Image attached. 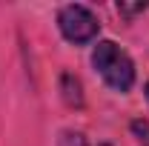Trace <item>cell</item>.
I'll return each instance as SVG.
<instances>
[{"label":"cell","instance_id":"6da1fadb","mask_svg":"<svg viewBox=\"0 0 149 146\" xmlns=\"http://www.w3.org/2000/svg\"><path fill=\"white\" fill-rule=\"evenodd\" d=\"M92 66L103 77V83L115 92H129L135 86V63L132 57L115 43V40H100L92 52Z\"/></svg>","mask_w":149,"mask_h":146},{"label":"cell","instance_id":"7a4b0ae2","mask_svg":"<svg viewBox=\"0 0 149 146\" xmlns=\"http://www.w3.org/2000/svg\"><path fill=\"white\" fill-rule=\"evenodd\" d=\"M57 29H60V35L66 37L69 43L83 46V43H89V40L97 37L100 20H97V15L89 6L69 3V6H60V12H57Z\"/></svg>","mask_w":149,"mask_h":146},{"label":"cell","instance_id":"3957f363","mask_svg":"<svg viewBox=\"0 0 149 146\" xmlns=\"http://www.w3.org/2000/svg\"><path fill=\"white\" fill-rule=\"evenodd\" d=\"M57 89H60V97L69 109H83V83L80 77L72 72H60V80H57Z\"/></svg>","mask_w":149,"mask_h":146},{"label":"cell","instance_id":"277c9868","mask_svg":"<svg viewBox=\"0 0 149 146\" xmlns=\"http://www.w3.org/2000/svg\"><path fill=\"white\" fill-rule=\"evenodd\" d=\"M129 132H132V138H135L141 146H149V120L135 117V120L129 123Z\"/></svg>","mask_w":149,"mask_h":146},{"label":"cell","instance_id":"5b68a950","mask_svg":"<svg viewBox=\"0 0 149 146\" xmlns=\"http://www.w3.org/2000/svg\"><path fill=\"white\" fill-rule=\"evenodd\" d=\"M146 9H149V3H146V0H143V3H118V12H120V15H123L126 20H132L135 15H143Z\"/></svg>","mask_w":149,"mask_h":146},{"label":"cell","instance_id":"8992f818","mask_svg":"<svg viewBox=\"0 0 149 146\" xmlns=\"http://www.w3.org/2000/svg\"><path fill=\"white\" fill-rule=\"evenodd\" d=\"M146 100H149V80H146Z\"/></svg>","mask_w":149,"mask_h":146},{"label":"cell","instance_id":"52a82bcc","mask_svg":"<svg viewBox=\"0 0 149 146\" xmlns=\"http://www.w3.org/2000/svg\"><path fill=\"white\" fill-rule=\"evenodd\" d=\"M100 146H109V143H100Z\"/></svg>","mask_w":149,"mask_h":146}]
</instances>
